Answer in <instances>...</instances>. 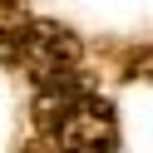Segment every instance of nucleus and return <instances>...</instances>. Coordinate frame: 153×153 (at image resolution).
<instances>
[{"mask_svg": "<svg viewBox=\"0 0 153 153\" xmlns=\"http://www.w3.org/2000/svg\"><path fill=\"white\" fill-rule=\"evenodd\" d=\"M123 74H128V79H148V84H153V45L133 50L128 59H123Z\"/></svg>", "mask_w": 153, "mask_h": 153, "instance_id": "nucleus-3", "label": "nucleus"}, {"mask_svg": "<svg viewBox=\"0 0 153 153\" xmlns=\"http://www.w3.org/2000/svg\"><path fill=\"white\" fill-rule=\"evenodd\" d=\"M35 123L54 143V153H114L119 148V119L114 104L99 99L74 74H59L50 84H35Z\"/></svg>", "mask_w": 153, "mask_h": 153, "instance_id": "nucleus-1", "label": "nucleus"}, {"mask_svg": "<svg viewBox=\"0 0 153 153\" xmlns=\"http://www.w3.org/2000/svg\"><path fill=\"white\" fill-rule=\"evenodd\" d=\"M25 153H54L50 143H25Z\"/></svg>", "mask_w": 153, "mask_h": 153, "instance_id": "nucleus-4", "label": "nucleus"}, {"mask_svg": "<svg viewBox=\"0 0 153 153\" xmlns=\"http://www.w3.org/2000/svg\"><path fill=\"white\" fill-rule=\"evenodd\" d=\"M79 59H84L79 35L64 30V25H54V20H35V15L0 45V64L25 69L35 84H50V79H59V74H74Z\"/></svg>", "mask_w": 153, "mask_h": 153, "instance_id": "nucleus-2", "label": "nucleus"}]
</instances>
